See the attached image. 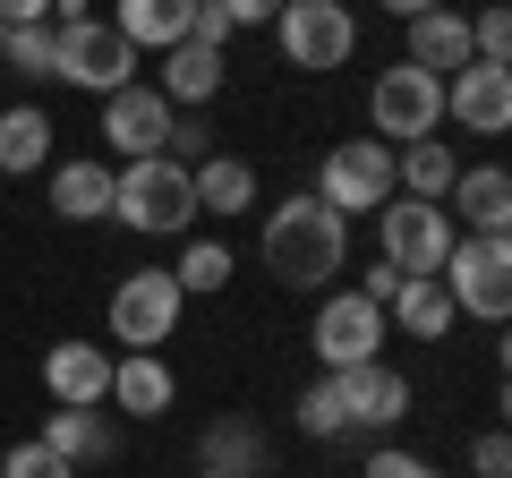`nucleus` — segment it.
Wrapping results in <instances>:
<instances>
[{
	"label": "nucleus",
	"mask_w": 512,
	"mask_h": 478,
	"mask_svg": "<svg viewBox=\"0 0 512 478\" xmlns=\"http://www.w3.org/2000/svg\"><path fill=\"white\" fill-rule=\"evenodd\" d=\"M256 257H265V274H274L282 291H333V274H350V222L299 188V197L265 205Z\"/></svg>",
	"instance_id": "f257e3e1"
},
{
	"label": "nucleus",
	"mask_w": 512,
	"mask_h": 478,
	"mask_svg": "<svg viewBox=\"0 0 512 478\" xmlns=\"http://www.w3.org/2000/svg\"><path fill=\"white\" fill-rule=\"evenodd\" d=\"M111 214H120L137 239H188V222H197V188H188V163H171V154L120 163V171H111Z\"/></svg>",
	"instance_id": "f03ea898"
},
{
	"label": "nucleus",
	"mask_w": 512,
	"mask_h": 478,
	"mask_svg": "<svg viewBox=\"0 0 512 478\" xmlns=\"http://www.w3.org/2000/svg\"><path fill=\"white\" fill-rule=\"evenodd\" d=\"M436 282H444V299H453V316H478V325H504V316H512V239H487V231H453V248H444Z\"/></svg>",
	"instance_id": "7ed1b4c3"
},
{
	"label": "nucleus",
	"mask_w": 512,
	"mask_h": 478,
	"mask_svg": "<svg viewBox=\"0 0 512 478\" xmlns=\"http://www.w3.org/2000/svg\"><path fill=\"white\" fill-rule=\"evenodd\" d=\"M188 316V291L171 282V265H128L111 282V342L120 350H163Z\"/></svg>",
	"instance_id": "20e7f679"
},
{
	"label": "nucleus",
	"mask_w": 512,
	"mask_h": 478,
	"mask_svg": "<svg viewBox=\"0 0 512 478\" xmlns=\"http://www.w3.org/2000/svg\"><path fill=\"white\" fill-rule=\"evenodd\" d=\"M316 205H333L342 222L376 214V205H393V146L384 137H342V146H325V163H316Z\"/></svg>",
	"instance_id": "39448f33"
},
{
	"label": "nucleus",
	"mask_w": 512,
	"mask_h": 478,
	"mask_svg": "<svg viewBox=\"0 0 512 478\" xmlns=\"http://www.w3.org/2000/svg\"><path fill=\"white\" fill-rule=\"evenodd\" d=\"M137 60L146 52H128L120 35H111V18H77V26H52V77L60 86H77V94H120V86H137Z\"/></svg>",
	"instance_id": "423d86ee"
},
{
	"label": "nucleus",
	"mask_w": 512,
	"mask_h": 478,
	"mask_svg": "<svg viewBox=\"0 0 512 478\" xmlns=\"http://www.w3.org/2000/svg\"><path fill=\"white\" fill-rule=\"evenodd\" d=\"M384 308L376 299H359V291H316V316H308V350H316V368H359V359H384Z\"/></svg>",
	"instance_id": "0eeeda50"
},
{
	"label": "nucleus",
	"mask_w": 512,
	"mask_h": 478,
	"mask_svg": "<svg viewBox=\"0 0 512 478\" xmlns=\"http://www.w3.org/2000/svg\"><path fill=\"white\" fill-rule=\"evenodd\" d=\"M367 129H376L384 146H419V137H436L444 129V77L393 60V69L367 86Z\"/></svg>",
	"instance_id": "6e6552de"
},
{
	"label": "nucleus",
	"mask_w": 512,
	"mask_h": 478,
	"mask_svg": "<svg viewBox=\"0 0 512 478\" xmlns=\"http://www.w3.org/2000/svg\"><path fill=\"white\" fill-rule=\"evenodd\" d=\"M274 43H282L291 69L325 77V69H342V60L359 52V18H350V0H282Z\"/></svg>",
	"instance_id": "1a4fd4ad"
},
{
	"label": "nucleus",
	"mask_w": 512,
	"mask_h": 478,
	"mask_svg": "<svg viewBox=\"0 0 512 478\" xmlns=\"http://www.w3.org/2000/svg\"><path fill=\"white\" fill-rule=\"evenodd\" d=\"M444 248H453V214L427 197H393L376 205V265H393V274H436Z\"/></svg>",
	"instance_id": "9d476101"
},
{
	"label": "nucleus",
	"mask_w": 512,
	"mask_h": 478,
	"mask_svg": "<svg viewBox=\"0 0 512 478\" xmlns=\"http://www.w3.org/2000/svg\"><path fill=\"white\" fill-rule=\"evenodd\" d=\"M333 402H342L350 436H393L410 419V376L393 359H359V368H333Z\"/></svg>",
	"instance_id": "9b49d317"
},
{
	"label": "nucleus",
	"mask_w": 512,
	"mask_h": 478,
	"mask_svg": "<svg viewBox=\"0 0 512 478\" xmlns=\"http://www.w3.org/2000/svg\"><path fill=\"white\" fill-rule=\"evenodd\" d=\"M444 120H461V137H504L512 129V69L504 60H470L444 77Z\"/></svg>",
	"instance_id": "f8f14e48"
},
{
	"label": "nucleus",
	"mask_w": 512,
	"mask_h": 478,
	"mask_svg": "<svg viewBox=\"0 0 512 478\" xmlns=\"http://www.w3.org/2000/svg\"><path fill=\"white\" fill-rule=\"evenodd\" d=\"M43 393H52V410H111V350L52 342L43 350Z\"/></svg>",
	"instance_id": "ddd939ff"
},
{
	"label": "nucleus",
	"mask_w": 512,
	"mask_h": 478,
	"mask_svg": "<svg viewBox=\"0 0 512 478\" xmlns=\"http://www.w3.org/2000/svg\"><path fill=\"white\" fill-rule=\"evenodd\" d=\"M171 120H180V111H171L154 86H120V94H103V137H111V154H120V163H146V154H163Z\"/></svg>",
	"instance_id": "4468645a"
},
{
	"label": "nucleus",
	"mask_w": 512,
	"mask_h": 478,
	"mask_svg": "<svg viewBox=\"0 0 512 478\" xmlns=\"http://www.w3.org/2000/svg\"><path fill=\"white\" fill-rule=\"evenodd\" d=\"M35 444L60 453L69 470H103V461H120V419H111V410H52Z\"/></svg>",
	"instance_id": "2eb2a0df"
},
{
	"label": "nucleus",
	"mask_w": 512,
	"mask_h": 478,
	"mask_svg": "<svg viewBox=\"0 0 512 478\" xmlns=\"http://www.w3.org/2000/svg\"><path fill=\"white\" fill-rule=\"evenodd\" d=\"M461 205V222L453 231H487V239H504V222H512V171L504 163H470V171H453V188H444V214Z\"/></svg>",
	"instance_id": "dca6fc26"
},
{
	"label": "nucleus",
	"mask_w": 512,
	"mask_h": 478,
	"mask_svg": "<svg viewBox=\"0 0 512 478\" xmlns=\"http://www.w3.org/2000/svg\"><path fill=\"white\" fill-rule=\"evenodd\" d=\"M111 402H120V419H163L180 402V376L163 368V350H120L111 359Z\"/></svg>",
	"instance_id": "f3484780"
},
{
	"label": "nucleus",
	"mask_w": 512,
	"mask_h": 478,
	"mask_svg": "<svg viewBox=\"0 0 512 478\" xmlns=\"http://www.w3.org/2000/svg\"><path fill=\"white\" fill-rule=\"evenodd\" d=\"M402 60L410 69H427V77H453V69H470V18H461L453 0L444 9H427V18H410V43H402Z\"/></svg>",
	"instance_id": "a211bd4d"
},
{
	"label": "nucleus",
	"mask_w": 512,
	"mask_h": 478,
	"mask_svg": "<svg viewBox=\"0 0 512 478\" xmlns=\"http://www.w3.org/2000/svg\"><path fill=\"white\" fill-rule=\"evenodd\" d=\"M222 77H231L222 52H205V43H171V52H163V86H154V94H163L171 111H205L222 94Z\"/></svg>",
	"instance_id": "6ab92c4d"
},
{
	"label": "nucleus",
	"mask_w": 512,
	"mask_h": 478,
	"mask_svg": "<svg viewBox=\"0 0 512 478\" xmlns=\"http://www.w3.org/2000/svg\"><path fill=\"white\" fill-rule=\"evenodd\" d=\"M384 325H402L410 342H444L461 316H453V299H444L436 274H402V282H393V299H384Z\"/></svg>",
	"instance_id": "aec40b11"
},
{
	"label": "nucleus",
	"mask_w": 512,
	"mask_h": 478,
	"mask_svg": "<svg viewBox=\"0 0 512 478\" xmlns=\"http://www.w3.org/2000/svg\"><path fill=\"white\" fill-rule=\"evenodd\" d=\"M52 214L60 222H111V163L103 154L52 163Z\"/></svg>",
	"instance_id": "412c9836"
},
{
	"label": "nucleus",
	"mask_w": 512,
	"mask_h": 478,
	"mask_svg": "<svg viewBox=\"0 0 512 478\" xmlns=\"http://www.w3.org/2000/svg\"><path fill=\"white\" fill-rule=\"evenodd\" d=\"M188 188H197V214H256V163H239V154H205L197 171H188Z\"/></svg>",
	"instance_id": "4be33fe9"
},
{
	"label": "nucleus",
	"mask_w": 512,
	"mask_h": 478,
	"mask_svg": "<svg viewBox=\"0 0 512 478\" xmlns=\"http://www.w3.org/2000/svg\"><path fill=\"white\" fill-rule=\"evenodd\" d=\"M205 470H222V478H265V470H274L265 427H256V419H214V427H205Z\"/></svg>",
	"instance_id": "5701e85b"
},
{
	"label": "nucleus",
	"mask_w": 512,
	"mask_h": 478,
	"mask_svg": "<svg viewBox=\"0 0 512 478\" xmlns=\"http://www.w3.org/2000/svg\"><path fill=\"white\" fill-rule=\"evenodd\" d=\"M43 163H52V111L9 103L0 111V171H9V180H35Z\"/></svg>",
	"instance_id": "b1692460"
},
{
	"label": "nucleus",
	"mask_w": 512,
	"mask_h": 478,
	"mask_svg": "<svg viewBox=\"0 0 512 478\" xmlns=\"http://www.w3.org/2000/svg\"><path fill=\"white\" fill-rule=\"evenodd\" d=\"M453 171H461V154L444 146V137H419V146H393V197H427V205H444Z\"/></svg>",
	"instance_id": "393cba45"
},
{
	"label": "nucleus",
	"mask_w": 512,
	"mask_h": 478,
	"mask_svg": "<svg viewBox=\"0 0 512 478\" xmlns=\"http://www.w3.org/2000/svg\"><path fill=\"white\" fill-rule=\"evenodd\" d=\"M111 35L128 52H171V43H188V0H120Z\"/></svg>",
	"instance_id": "a878e982"
},
{
	"label": "nucleus",
	"mask_w": 512,
	"mask_h": 478,
	"mask_svg": "<svg viewBox=\"0 0 512 478\" xmlns=\"http://www.w3.org/2000/svg\"><path fill=\"white\" fill-rule=\"evenodd\" d=\"M231 274H239L231 239H188V248H180V265H171V282H180L188 299H214V291H222Z\"/></svg>",
	"instance_id": "bb28decb"
},
{
	"label": "nucleus",
	"mask_w": 512,
	"mask_h": 478,
	"mask_svg": "<svg viewBox=\"0 0 512 478\" xmlns=\"http://www.w3.org/2000/svg\"><path fill=\"white\" fill-rule=\"evenodd\" d=\"M0 69H9V77H52V26H9Z\"/></svg>",
	"instance_id": "cd10ccee"
},
{
	"label": "nucleus",
	"mask_w": 512,
	"mask_h": 478,
	"mask_svg": "<svg viewBox=\"0 0 512 478\" xmlns=\"http://www.w3.org/2000/svg\"><path fill=\"white\" fill-rule=\"evenodd\" d=\"M299 427H308V436H350V419H342V402H333V376H316L308 393H299Z\"/></svg>",
	"instance_id": "c85d7f7f"
},
{
	"label": "nucleus",
	"mask_w": 512,
	"mask_h": 478,
	"mask_svg": "<svg viewBox=\"0 0 512 478\" xmlns=\"http://www.w3.org/2000/svg\"><path fill=\"white\" fill-rule=\"evenodd\" d=\"M0 478H86V470H69V461L43 453V444H9V453H0Z\"/></svg>",
	"instance_id": "c756f323"
},
{
	"label": "nucleus",
	"mask_w": 512,
	"mask_h": 478,
	"mask_svg": "<svg viewBox=\"0 0 512 478\" xmlns=\"http://www.w3.org/2000/svg\"><path fill=\"white\" fill-rule=\"evenodd\" d=\"M470 52L512 69V9H478V18H470Z\"/></svg>",
	"instance_id": "7c9ffc66"
},
{
	"label": "nucleus",
	"mask_w": 512,
	"mask_h": 478,
	"mask_svg": "<svg viewBox=\"0 0 512 478\" xmlns=\"http://www.w3.org/2000/svg\"><path fill=\"white\" fill-rule=\"evenodd\" d=\"M163 154H171V163H188V171H197L205 154H214V129H205V111H188V120H171Z\"/></svg>",
	"instance_id": "2f4dec72"
},
{
	"label": "nucleus",
	"mask_w": 512,
	"mask_h": 478,
	"mask_svg": "<svg viewBox=\"0 0 512 478\" xmlns=\"http://www.w3.org/2000/svg\"><path fill=\"white\" fill-rule=\"evenodd\" d=\"M231 35H239V26L222 18L214 0H188V43H205V52H222V43H231Z\"/></svg>",
	"instance_id": "473e14b6"
},
{
	"label": "nucleus",
	"mask_w": 512,
	"mask_h": 478,
	"mask_svg": "<svg viewBox=\"0 0 512 478\" xmlns=\"http://www.w3.org/2000/svg\"><path fill=\"white\" fill-rule=\"evenodd\" d=\"M359 478H444V470H436V461H419V453H393V444H384V453H367Z\"/></svg>",
	"instance_id": "72a5a7b5"
},
{
	"label": "nucleus",
	"mask_w": 512,
	"mask_h": 478,
	"mask_svg": "<svg viewBox=\"0 0 512 478\" xmlns=\"http://www.w3.org/2000/svg\"><path fill=\"white\" fill-rule=\"evenodd\" d=\"M470 470L478 478H512V436H504V427H487V436L470 444Z\"/></svg>",
	"instance_id": "f704fd0d"
},
{
	"label": "nucleus",
	"mask_w": 512,
	"mask_h": 478,
	"mask_svg": "<svg viewBox=\"0 0 512 478\" xmlns=\"http://www.w3.org/2000/svg\"><path fill=\"white\" fill-rule=\"evenodd\" d=\"M214 9H222L231 26H274V18H282V0H214Z\"/></svg>",
	"instance_id": "c9c22d12"
},
{
	"label": "nucleus",
	"mask_w": 512,
	"mask_h": 478,
	"mask_svg": "<svg viewBox=\"0 0 512 478\" xmlns=\"http://www.w3.org/2000/svg\"><path fill=\"white\" fill-rule=\"evenodd\" d=\"M0 26H52V0H0Z\"/></svg>",
	"instance_id": "e433bc0d"
},
{
	"label": "nucleus",
	"mask_w": 512,
	"mask_h": 478,
	"mask_svg": "<svg viewBox=\"0 0 512 478\" xmlns=\"http://www.w3.org/2000/svg\"><path fill=\"white\" fill-rule=\"evenodd\" d=\"M393 282H402V274H393V265H367V282H359V299H376V308H384V299H393Z\"/></svg>",
	"instance_id": "4c0bfd02"
},
{
	"label": "nucleus",
	"mask_w": 512,
	"mask_h": 478,
	"mask_svg": "<svg viewBox=\"0 0 512 478\" xmlns=\"http://www.w3.org/2000/svg\"><path fill=\"white\" fill-rule=\"evenodd\" d=\"M427 9H444V0H384V18H402V26H410V18H427Z\"/></svg>",
	"instance_id": "58836bf2"
},
{
	"label": "nucleus",
	"mask_w": 512,
	"mask_h": 478,
	"mask_svg": "<svg viewBox=\"0 0 512 478\" xmlns=\"http://www.w3.org/2000/svg\"><path fill=\"white\" fill-rule=\"evenodd\" d=\"M197 478H222V470H197Z\"/></svg>",
	"instance_id": "ea45409f"
},
{
	"label": "nucleus",
	"mask_w": 512,
	"mask_h": 478,
	"mask_svg": "<svg viewBox=\"0 0 512 478\" xmlns=\"http://www.w3.org/2000/svg\"><path fill=\"white\" fill-rule=\"evenodd\" d=\"M0 43H9V26H0Z\"/></svg>",
	"instance_id": "a19ab883"
},
{
	"label": "nucleus",
	"mask_w": 512,
	"mask_h": 478,
	"mask_svg": "<svg viewBox=\"0 0 512 478\" xmlns=\"http://www.w3.org/2000/svg\"><path fill=\"white\" fill-rule=\"evenodd\" d=\"M0 453H9V444H0Z\"/></svg>",
	"instance_id": "79ce46f5"
}]
</instances>
